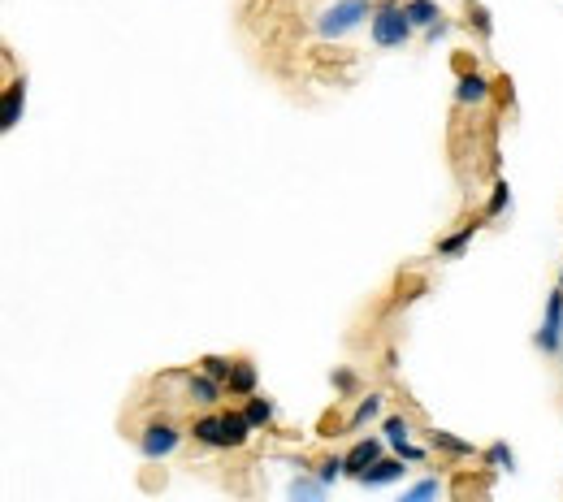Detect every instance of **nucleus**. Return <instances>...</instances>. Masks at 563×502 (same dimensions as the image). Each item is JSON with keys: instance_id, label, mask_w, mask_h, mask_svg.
<instances>
[{"instance_id": "1", "label": "nucleus", "mask_w": 563, "mask_h": 502, "mask_svg": "<svg viewBox=\"0 0 563 502\" xmlns=\"http://www.w3.org/2000/svg\"><path fill=\"white\" fill-rule=\"evenodd\" d=\"M377 0H334V5H325L317 13V39H325V44H338V39H347L351 31H360L364 22L373 18Z\"/></svg>"}, {"instance_id": "2", "label": "nucleus", "mask_w": 563, "mask_h": 502, "mask_svg": "<svg viewBox=\"0 0 563 502\" xmlns=\"http://www.w3.org/2000/svg\"><path fill=\"white\" fill-rule=\"evenodd\" d=\"M369 35L377 48H408L416 26L408 18V9H403V0H377L373 18H369Z\"/></svg>"}, {"instance_id": "3", "label": "nucleus", "mask_w": 563, "mask_h": 502, "mask_svg": "<svg viewBox=\"0 0 563 502\" xmlns=\"http://www.w3.org/2000/svg\"><path fill=\"white\" fill-rule=\"evenodd\" d=\"M187 433H191V429H187ZM187 433H182L169 416H152L148 425L139 429V455L152 459V464H156V459H169V455H174L178 446H182V438H187Z\"/></svg>"}, {"instance_id": "4", "label": "nucleus", "mask_w": 563, "mask_h": 502, "mask_svg": "<svg viewBox=\"0 0 563 502\" xmlns=\"http://www.w3.org/2000/svg\"><path fill=\"white\" fill-rule=\"evenodd\" d=\"M533 347L546 351V355H559V351H563V286L551 290V299H546L542 329L533 334Z\"/></svg>"}, {"instance_id": "5", "label": "nucleus", "mask_w": 563, "mask_h": 502, "mask_svg": "<svg viewBox=\"0 0 563 502\" xmlns=\"http://www.w3.org/2000/svg\"><path fill=\"white\" fill-rule=\"evenodd\" d=\"M386 438H360L356 446H351V451L343 455V464H347V477L351 481H360L364 477V472H369L373 464H377V459H382L386 455Z\"/></svg>"}, {"instance_id": "6", "label": "nucleus", "mask_w": 563, "mask_h": 502, "mask_svg": "<svg viewBox=\"0 0 563 502\" xmlns=\"http://www.w3.org/2000/svg\"><path fill=\"white\" fill-rule=\"evenodd\" d=\"M490 78L481 70H460V78H455V104L460 109H473V104H486L490 100Z\"/></svg>"}, {"instance_id": "7", "label": "nucleus", "mask_w": 563, "mask_h": 502, "mask_svg": "<svg viewBox=\"0 0 563 502\" xmlns=\"http://www.w3.org/2000/svg\"><path fill=\"white\" fill-rule=\"evenodd\" d=\"M187 399L195 407H217L221 399H226V381L208 377L204 368H200V373H187Z\"/></svg>"}, {"instance_id": "8", "label": "nucleus", "mask_w": 563, "mask_h": 502, "mask_svg": "<svg viewBox=\"0 0 563 502\" xmlns=\"http://www.w3.org/2000/svg\"><path fill=\"white\" fill-rule=\"evenodd\" d=\"M191 438L208 446V451H230V442H226V420H221V412H208V416H195V425H191Z\"/></svg>"}, {"instance_id": "9", "label": "nucleus", "mask_w": 563, "mask_h": 502, "mask_svg": "<svg viewBox=\"0 0 563 502\" xmlns=\"http://www.w3.org/2000/svg\"><path fill=\"white\" fill-rule=\"evenodd\" d=\"M403 464H408L403 455H382V459H377V464L360 477V485H364V490H382V485H395V481L403 477V472H408Z\"/></svg>"}, {"instance_id": "10", "label": "nucleus", "mask_w": 563, "mask_h": 502, "mask_svg": "<svg viewBox=\"0 0 563 502\" xmlns=\"http://www.w3.org/2000/svg\"><path fill=\"white\" fill-rule=\"evenodd\" d=\"M256 386H260L256 364H252V360H234L230 377H226V394H230V399H252Z\"/></svg>"}, {"instance_id": "11", "label": "nucleus", "mask_w": 563, "mask_h": 502, "mask_svg": "<svg viewBox=\"0 0 563 502\" xmlns=\"http://www.w3.org/2000/svg\"><path fill=\"white\" fill-rule=\"evenodd\" d=\"M22 109H26V78H13L5 87V109H0V130H13L22 122Z\"/></svg>"}, {"instance_id": "12", "label": "nucleus", "mask_w": 563, "mask_h": 502, "mask_svg": "<svg viewBox=\"0 0 563 502\" xmlns=\"http://www.w3.org/2000/svg\"><path fill=\"white\" fill-rule=\"evenodd\" d=\"M429 451H438V455H447V459H473V442H464V438H455V433L447 429H434L429 433Z\"/></svg>"}, {"instance_id": "13", "label": "nucleus", "mask_w": 563, "mask_h": 502, "mask_svg": "<svg viewBox=\"0 0 563 502\" xmlns=\"http://www.w3.org/2000/svg\"><path fill=\"white\" fill-rule=\"evenodd\" d=\"M477 230H481V221H468V226H460L455 234H447V239H438V260H460L464 247L477 239Z\"/></svg>"}, {"instance_id": "14", "label": "nucleus", "mask_w": 563, "mask_h": 502, "mask_svg": "<svg viewBox=\"0 0 563 502\" xmlns=\"http://www.w3.org/2000/svg\"><path fill=\"white\" fill-rule=\"evenodd\" d=\"M221 420H226V442H230V451H243L247 442H252V433L256 425L247 420V412L239 407V412H221Z\"/></svg>"}, {"instance_id": "15", "label": "nucleus", "mask_w": 563, "mask_h": 502, "mask_svg": "<svg viewBox=\"0 0 563 502\" xmlns=\"http://www.w3.org/2000/svg\"><path fill=\"white\" fill-rule=\"evenodd\" d=\"M481 464H486L490 472H507V477H512L516 472V451L507 442H490L486 451H481Z\"/></svg>"}, {"instance_id": "16", "label": "nucleus", "mask_w": 563, "mask_h": 502, "mask_svg": "<svg viewBox=\"0 0 563 502\" xmlns=\"http://www.w3.org/2000/svg\"><path fill=\"white\" fill-rule=\"evenodd\" d=\"M243 412H247V420L256 425V433H260V429H269L273 420H278V407H273V399H260V394L243 399Z\"/></svg>"}, {"instance_id": "17", "label": "nucleus", "mask_w": 563, "mask_h": 502, "mask_svg": "<svg viewBox=\"0 0 563 502\" xmlns=\"http://www.w3.org/2000/svg\"><path fill=\"white\" fill-rule=\"evenodd\" d=\"M403 9H408V18L416 31H429L434 22H442V9L434 5V0H403Z\"/></svg>"}, {"instance_id": "18", "label": "nucleus", "mask_w": 563, "mask_h": 502, "mask_svg": "<svg viewBox=\"0 0 563 502\" xmlns=\"http://www.w3.org/2000/svg\"><path fill=\"white\" fill-rule=\"evenodd\" d=\"M382 433H386L390 451H399V446L412 442V420H408V416H386V420H382Z\"/></svg>"}, {"instance_id": "19", "label": "nucleus", "mask_w": 563, "mask_h": 502, "mask_svg": "<svg viewBox=\"0 0 563 502\" xmlns=\"http://www.w3.org/2000/svg\"><path fill=\"white\" fill-rule=\"evenodd\" d=\"M377 416H382V394H364V399L356 403V412H351V420H347V429H364Z\"/></svg>"}, {"instance_id": "20", "label": "nucleus", "mask_w": 563, "mask_h": 502, "mask_svg": "<svg viewBox=\"0 0 563 502\" xmlns=\"http://www.w3.org/2000/svg\"><path fill=\"white\" fill-rule=\"evenodd\" d=\"M507 208H512V182H507V178H499V182H494V191H490L486 217H503Z\"/></svg>"}, {"instance_id": "21", "label": "nucleus", "mask_w": 563, "mask_h": 502, "mask_svg": "<svg viewBox=\"0 0 563 502\" xmlns=\"http://www.w3.org/2000/svg\"><path fill=\"white\" fill-rule=\"evenodd\" d=\"M442 494H447V485L438 477H425V481H416L412 490H403V502H425V498H442Z\"/></svg>"}, {"instance_id": "22", "label": "nucleus", "mask_w": 563, "mask_h": 502, "mask_svg": "<svg viewBox=\"0 0 563 502\" xmlns=\"http://www.w3.org/2000/svg\"><path fill=\"white\" fill-rule=\"evenodd\" d=\"M325 490H330V485H325L317 472H312V477H295L291 481V498H325Z\"/></svg>"}, {"instance_id": "23", "label": "nucleus", "mask_w": 563, "mask_h": 502, "mask_svg": "<svg viewBox=\"0 0 563 502\" xmlns=\"http://www.w3.org/2000/svg\"><path fill=\"white\" fill-rule=\"evenodd\" d=\"M468 22L481 31V39H490L494 35V18H490V9L486 5H477V0H468Z\"/></svg>"}, {"instance_id": "24", "label": "nucleus", "mask_w": 563, "mask_h": 502, "mask_svg": "<svg viewBox=\"0 0 563 502\" xmlns=\"http://www.w3.org/2000/svg\"><path fill=\"white\" fill-rule=\"evenodd\" d=\"M317 477H321L325 485L343 481V477H347V464H343V455H330V459H321V464H317Z\"/></svg>"}, {"instance_id": "25", "label": "nucleus", "mask_w": 563, "mask_h": 502, "mask_svg": "<svg viewBox=\"0 0 563 502\" xmlns=\"http://www.w3.org/2000/svg\"><path fill=\"white\" fill-rule=\"evenodd\" d=\"M200 368H204L208 377L226 381V377H230V368H234V360H230V355H204V360H200Z\"/></svg>"}, {"instance_id": "26", "label": "nucleus", "mask_w": 563, "mask_h": 502, "mask_svg": "<svg viewBox=\"0 0 563 502\" xmlns=\"http://www.w3.org/2000/svg\"><path fill=\"white\" fill-rule=\"evenodd\" d=\"M356 386H360V381H356V373H351V368H338V373H334V390H338V394H356Z\"/></svg>"}, {"instance_id": "27", "label": "nucleus", "mask_w": 563, "mask_h": 502, "mask_svg": "<svg viewBox=\"0 0 563 502\" xmlns=\"http://www.w3.org/2000/svg\"><path fill=\"white\" fill-rule=\"evenodd\" d=\"M395 455H403V459H408V464L412 468H421L425 464V459H429V451H425V446H416V442H408V446H399V451Z\"/></svg>"}, {"instance_id": "28", "label": "nucleus", "mask_w": 563, "mask_h": 502, "mask_svg": "<svg viewBox=\"0 0 563 502\" xmlns=\"http://www.w3.org/2000/svg\"><path fill=\"white\" fill-rule=\"evenodd\" d=\"M447 31H451V22L442 18V22H434V26H429V31H425V39H429V44H438V39L447 35Z\"/></svg>"}, {"instance_id": "29", "label": "nucleus", "mask_w": 563, "mask_h": 502, "mask_svg": "<svg viewBox=\"0 0 563 502\" xmlns=\"http://www.w3.org/2000/svg\"><path fill=\"white\" fill-rule=\"evenodd\" d=\"M559 286H563V269H559Z\"/></svg>"}]
</instances>
